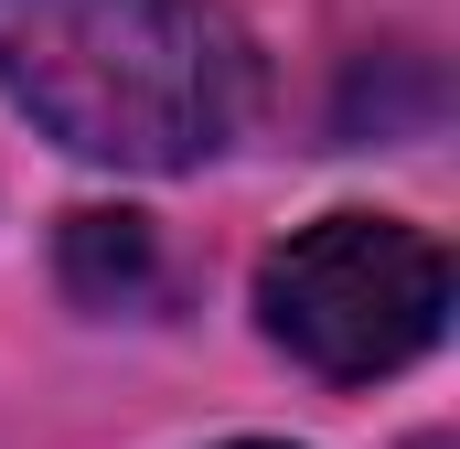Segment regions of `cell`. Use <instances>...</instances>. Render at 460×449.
Wrapping results in <instances>:
<instances>
[{"label": "cell", "mask_w": 460, "mask_h": 449, "mask_svg": "<svg viewBox=\"0 0 460 449\" xmlns=\"http://www.w3.org/2000/svg\"><path fill=\"white\" fill-rule=\"evenodd\" d=\"M246 43L215 0H0V97L108 172H204L246 128Z\"/></svg>", "instance_id": "obj_1"}, {"label": "cell", "mask_w": 460, "mask_h": 449, "mask_svg": "<svg viewBox=\"0 0 460 449\" xmlns=\"http://www.w3.org/2000/svg\"><path fill=\"white\" fill-rule=\"evenodd\" d=\"M257 321L322 385L407 374L450 332V257L396 215H322L257 257Z\"/></svg>", "instance_id": "obj_2"}, {"label": "cell", "mask_w": 460, "mask_h": 449, "mask_svg": "<svg viewBox=\"0 0 460 449\" xmlns=\"http://www.w3.org/2000/svg\"><path fill=\"white\" fill-rule=\"evenodd\" d=\"M65 289L86 311H150L161 300V246L139 215H65Z\"/></svg>", "instance_id": "obj_3"}, {"label": "cell", "mask_w": 460, "mask_h": 449, "mask_svg": "<svg viewBox=\"0 0 460 449\" xmlns=\"http://www.w3.org/2000/svg\"><path fill=\"white\" fill-rule=\"evenodd\" d=\"M235 449H289V439H235Z\"/></svg>", "instance_id": "obj_4"}]
</instances>
